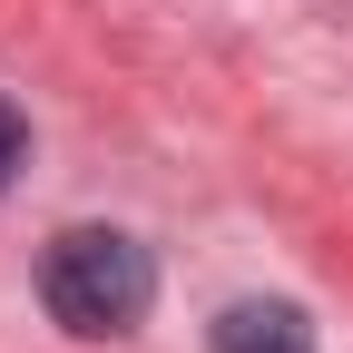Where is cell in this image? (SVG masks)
<instances>
[{
  "instance_id": "obj_1",
  "label": "cell",
  "mask_w": 353,
  "mask_h": 353,
  "mask_svg": "<svg viewBox=\"0 0 353 353\" xmlns=\"http://www.w3.org/2000/svg\"><path fill=\"white\" fill-rule=\"evenodd\" d=\"M39 304H50L79 343H108V334H128L157 304V265L118 226H69V236H50V255H39Z\"/></svg>"
},
{
  "instance_id": "obj_2",
  "label": "cell",
  "mask_w": 353,
  "mask_h": 353,
  "mask_svg": "<svg viewBox=\"0 0 353 353\" xmlns=\"http://www.w3.org/2000/svg\"><path fill=\"white\" fill-rule=\"evenodd\" d=\"M216 353H314V324H304L294 304L245 294V304H226V314H216Z\"/></svg>"
},
{
  "instance_id": "obj_3",
  "label": "cell",
  "mask_w": 353,
  "mask_h": 353,
  "mask_svg": "<svg viewBox=\"0 0 353 353\" xmlns=\"http://www.w3.org/2000/svg\"><path fill=\"white\" fill-rule=\"evenodd\" d=\"M20 157H30V118H20L10 99H0V187L20 176Z\"/></svg>"
}]
</instances>
